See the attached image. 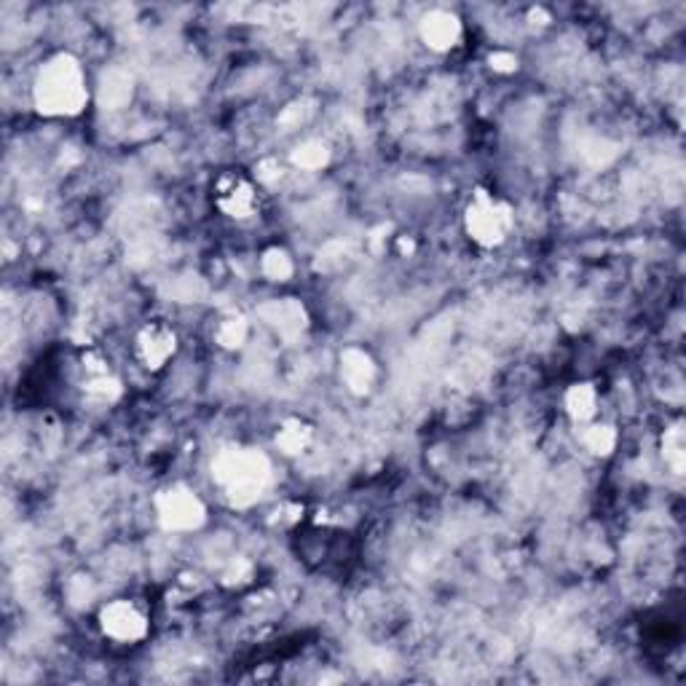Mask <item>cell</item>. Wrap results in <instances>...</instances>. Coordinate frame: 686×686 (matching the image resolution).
I'll list each match as a JSON object with an SVG mask.
<instances>
[{
	"mask_svg": "<svg viewBox=\"0 0 686 686\" xmlns=\"http://www.w3.org/2000/svg\"><path fill=\"white\" fill-rule=\"evenodd\" d=\"M33 103L40 116L70 118L79 116L88 103L84 64L68 51L49 57L38 68L33 81Z\"/></svg>",
	"mask_w": 686,
	"mask_h": 686,
	"instance_id": "6da1fadb",
	"label": "cell"
},
{
	"mask_svg": "<svg viewBox=\"0 0 686 686\" xmlns=\"http://www.w3.org/2000/svg\"><path fill=\"white\" fill-rule=\"evenodd\" d=\"M212 481L223 490V496L230 505L250 507L271 486V461L258 448H223L212 459Z\"/></svg>",
	"mask_w": 686,
	"mask_h": 686,
	"instance_id": "7a4b0ae2",
	"label": "cell"
},
{
	"mask_svg": "<svg viewBox=\"0 0 686 686\" xmlns=\"http://www.w3.org/2000/svg\"><path fill=\"white\" fill-rule=\"evenodd\" d=\"M464 230L483 250L501 247L514 230V210L510 201L488 188H475L464 206Z\"/></svg>",
	"mask_w": 686,
	"mask_h": 686,
	"instance_id": "3957f363",
	"label": "cell"
},
{
	"mask_svg": "<svg viewBox=\"0 0 686 686\" xmlns=\"http://www.w3.org/2000/svg\"><path fill=\"white\" fill-rule=\"evenodd\" d=\"M153 510H156L158 525L169 534H191L206 523V505L197 490L182 486V483H172V486L156 490Z\"/></svg>",
	"mask_w": 686,
	"mask_h": 686,
	"instance_id": "277c9868",
	"label": "cell"
},
{
	"mask_svg": "<svg viewBox=\"0 0 686 686\" xmlns=\"http://www.w3.org/2000/svg\"><path fill=\"white\" fill-rule=\"evenodd\" d=\"M212 204L217 212L228 217V221L245 223L260 212V191L258 182L250 175L239 169H226L215 177L212 182Z\"/></svg>",
	"mask_w": 686,
	"mask_h": 686,
	"instance_id": "5b68a950",
	"label": "cell"
},
{
	"mask_svg": "<svg viewBox=\"0 0 686 686\" xmlns=\"http://www.w3.org/2000/svg\"><path fill=\"white\" fill-rule=\"evenodd\" d=\"M99 630L116 643H138L151 630V614L140 601L114 599L99 608Z\"/></svg>",
	"mask_w": 686,
	"mask_h": 686,
	"instance_id": "8992f818",
	"label": "cell"
},
{
	"mask_svg": "<svg viewBox=\"0 0 686 686\" xmlns=\"http://www.w3.org/2000/svg\"><path fill=\"white\" fill-rule=\"evenodd\" d=\"M79 389L88 400L116 402L121 398V378L99 348H84L79 357Z\"/></svg>",
	"mask_w": 686,
	"mask_h": 686,
	"instance_id": "52a82bcc",
	"label": "cell"
},
{
	"mask_svg": "<svg viewBox=\"0 0 686 686\" xmlns=\"http://www.w3.org/2000/svg\"><path fill=\"white\" fill-rule=\"evenodd\" d=\"M177 348H180V335L172 324L164 319H151L143 328L138 330V339H134V352L138 359L143 363L145 370L156 372L164 370L175 359Z\"/></svg>",
	"mask_w": 686,
	"mask_h": 686,
	"instance_id": "ba28073f",
	"label": "cell"
},
{
	"mask_svg": "<svg viewBox=\"0 0 686 686\" xmlns=\"http://www.w3.org/2000/svg\"><path fill=\"white\" fill-rule=\"evenodd\" d=\"M418 35H422L424 46L435 55H448L461 44L464 35V25H461L459 14L448 9H431L418 22Z\"/></svg>",
	"mask_w": 686,
	"mask_h": 686,
	"instance_id": "9c48e42d",
	"label": "cell"
},
{
	"mask_svg": "<svg viewBox=\"0 0 686 686\" xmlns=\"http://www.w3.org/2000/svg\"><path fill=\"white\" fill-rule=\"evenodd\" d=\"M378 368L372 363V357L365 348L348 346L341 352V378L346 383L348 392L354 394H368L376 383Z\"/></svg>",
	"mask_w": 686,
	"mask_h": 686,
	"instance_id": "30bf717a",
	"label": "cell"
},
{
	"mask_svg": "<svg viewBox=\"0 0 686 686\" xmlns=\"http://www.w3.org/2000/svg\"><path fill=\"white\" fill-rule=\"evenodd\" d=\"M274 446L282 457L298 459L315 446V424L300 416H289L274 431Z\"/></svg>",
	"mask_w": 686,
	"mask_h": 686,
	"instance_id": "8fae6325",
	"label": "cell"
},
{
	"mask_svg": "<svg viewBox=\"0 0 686 686\" xmlns=\"http://www.w3.org/2000/svg\"><path fill=\"white\" fill-rule=\"evenodd\" d=\"M599 389L588 381H577L566 389L564 394V407L569 413L573 424H590L599 416Z\"/></svg>",
	"mask_w": 686,
	"mask_h": 686,
	"instance_id": "7c38bea8",
	"label": "cell"
},
{
	"mask_svg": "<svg viewBox=\"0 0 686 686\" xmlns=\"http://www.w3.org/2000/svg\"><path fill=\"white\" fill-rule=\"evenodd\" d=\"M247 339H250V322H247V317L228 315V317H223L221 322H217L215 341L221 343L223 348H230V352H236V348L245 346Z\"/></svg>",
	"mask_w": 686,
	"mask_h": 686,
	"instance_id": "4fadbf2b",
	"label": "cell"
},
{
	"mask_svg": "<svg viewBox=\"0 0 686 686\" xmlns=\"http://www.w3.org/2000/svg\"><path fill=\"white\" fill-rule=\"evenodd\" d=\"M584 448H588L593 457H608V453L617 448V429L606 422H590L588 429L582 435Z\"/></svg>",
	"mask_w": 686,
	"mask_h": 686,
	"instance_id": "5bb4252c",
	"label": "cell"
},
{
	"mask_svg": "<svg viewBox=\"0 0 686 686\" xmlns=\"http://www.w3.org/2000/svg\"><path fill=\"white\" fill-rule=\"evenodd\" d=\"M660 448H662V459H665V464L671 466L673 475H684V448H686L684 424H673L671 429H665Z\"/></svg>",
	"mask_w": 686,
	"mask_h": 686,
	"instance_id": "9a60e30c",
	"label": "cell"
},
{
	"mask_svg": "<svg viewBox=\"0 0 686 686\" xmlns=\"http://www.w3.org/2000/svg\"><path fill=\"white\" fill-rule=\"evenodd\" d=\"M293 258L287 256V250H282V247H271V250L263 252V258H260V271H263L265 276H269L271 282H285L293 276Z\"/></svg>",
	"mask_w": 686,
	"mask_h": 686,
	"instance_id": "2e32d148",
	"label": "cell"
},
{
	"mask_svg": "<svg viewBox=\"0 0 686 686\" xmlns=\"http://www.w3.org/2000/svg\"><path fill=\"white\" fill-rule=\"evenodd\" d=\"M328 145L322 140H306L304 145H298L293 151V164L300 169H319L328 164Z\"/></svg>",
	"mask_w": 686,
	"mask_h": 686,
	"instance_id": "e0dca14e",
	"label": "cell"
},
{
	"mask_svg": "<svg viewBox=\"0 0 686 686\" xmlns=\"http://www.w3.org/2000/svg\"><path fill=\"white\" fill-rule=\"evenodd\" d=\"M488 68L494 70V73L510 75V73H514V70H518V57H514L512 51L499 49L488 57Z\"/></svg>",
	"mask_w": 686,
	"mask_h": 686,
	"instance_id": "ac0fdd59",
	"label": "cell"
}]
</instances>
